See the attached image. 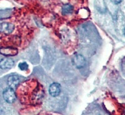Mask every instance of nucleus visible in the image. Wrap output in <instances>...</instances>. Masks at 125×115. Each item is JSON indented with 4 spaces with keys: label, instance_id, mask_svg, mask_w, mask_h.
<instances>
[{
    "label": "nucleus",
    "instance_id": "10",
    "mask_svg": "<svg viewBox=\"0 0 125 115\" xmlns=\"http://www.w3.org/2000/svg\"><path fill=\"white\" fill-rule=\"evenodd\" d=\"M111 1L112 3H113L114 4H118L123 1V0H111Z\"/></svg>",
    "mask_w": 125,
    "mask_h": 115
},
{
    "label": "nucleus",
    "instance_id": "9",
    "mask_svg": "<svg viewBox=\"0 0 125 115\" xmlns=\"http://www.w3.org/2000/svg\"><path fill=\"white\" fill-rule=\"evenodd\" d=\"M18 67L20 68V70H22V71H25L28 68V64L26 62L20 63V64H18Z\"/></svg>",
    "mask_w": 125,
    "mask_h": 115
},
{
    "label": "nucleus",
    "instance_id": "1",
    "mask_svg": "<svg viewBox=\"0 0 125 115\" xmlns=\"http://www.w3.org/2000/svg\"><path fill=\"white\" fill-rule=\"evenodd\" d=\"M3 98L8 103H13L16 99L15 93L13 89L11 88H6L3 92Z\"/></svg>",
    "mask_w": 125,
    "mask_h": 115
},
{
    "label": "nucleus",
    "instance_id": "4",
    "mask_svg": "<svg viewBox=\"0 0 125 115\" xmlns=\"http://www.w3.org/2000/svg\"><path fill=\"white\" fill-rule=\"evenodd\" d=\"M14 26L10 23H3L0 25V31L4 34H10L13 31Z\"/></svg>",
    "mask_w": 125,
    "mask_h": 115
},
{
    "label": "nucleus",
    "instance_id": "8",
    "mask_svg": "<svg viewBox=\"0 0 125 115\" xmlns=\"http://www.w3.org/2000/svg\"><path fill=\"white\" fill-rule=\"evenodd\" d=\"M73 11V7L70 4H66L62 7V13L63 15L71 14Z\"/></svg>",
    "mask_w": 125,
    "mask_h": 115
},
{
    "label": "nucleus",
    "instance_id": "7",
    "mask_svg": "<svg viewBox=\"0 0 125 115\" xmlns=\"http://www.w3.org/2000/svg\"><path fill=\"white\" fill-rule=\"evenodd\" d=\"M0 53L4 56H14L17 54V49L12 48H1L0 50Z\"/></svg>",
    "mask_w": 125,
    "mask_h": 115
},
{
    "label": "nucleus",
    "instance_id": "3",
    "mask_svg": "<svg viewBox=\"0 0 125 115\" xmlns=\"http://www.w3.org/2000/svg\"><path fill=\"white\" fill-rule=\"evenodd\" d=\"M49 93L51 96H58L61 93V85L58 83H52L49 88Z\"/></svg>",
    "mask_w": 125,
    "mask_h": 115
},
{
    "label": "nucleus",
    "instance_id": "5",
    "mask_svg": "<svg viewBox=\"0 0 125 115\" xmlns=\"http://www.w3.org/2000/svg\"><path fill=\"white\" fill-rule=\"evenodd\" d=\"M14 62L11 58H4L0 61V68L3 70L11 69L14 66Z\"/></svg>",
    "mask_w": 125,
    "mask_h": 115
},
{
    "label": "nucleus",
    "instance_id": "2",
    "mask_svg": "<svg viewBox=\"0 0 125 115\" xmlns=\"http://www.w3.org/2000/svg\"><path fill=\"white\" fill-rule=\"evenodd\" d=\"M73 64L78 69L82 68L86 64V60L84 56L81 54H75L72 58Z\"/></svg>",
    "mask_w": 125,
    "mask_h": 115
},
{
    "label": "nucleus",
    "instance_id": "6",
    "mask_svg": "<svg viewBox=\"0 0 125 115\" xmlns=\"http://www.w3.org/2000/svg\"><path fill=\"white\" fill-rule=\"evenodd\" d=\"M19 83H20V79L19 77L16 75H11L8 78V84L10 88H12L13 90L18 86Z\"/></svg>",
    "mask_w": 125,
    "mask_h": 115
}]
</instances>
